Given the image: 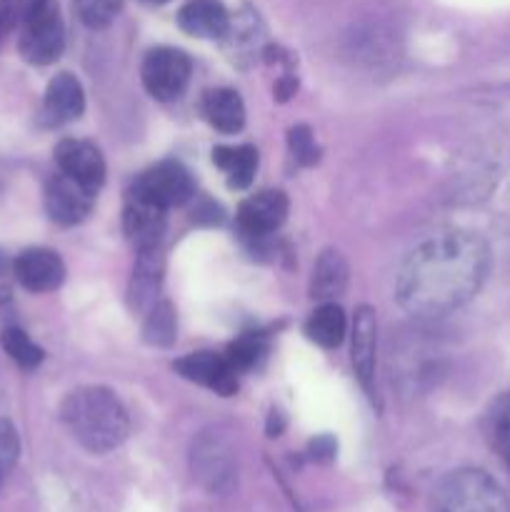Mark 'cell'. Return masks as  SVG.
Wrapping results in <instances>:
<instances>
[{"label": "cell", "mask_w": 510, "mask_h": 512, "mask_svg": "<svg viewBox=\"0 0 510 512\" xmlns=\"http://www.w3.org/2000/svg\"><path fill=\"white\" fill-rule=\"evenodd\" d=\"M130 195L168 210L173 205H183L193 198L195 180L183 163H178V160H163V163L153 165L145 173H140V178L133 183Z\"/></svg>", "instance_id": "5"}, {"label": "cell", "mask_w": 510, "mask_h": 512, "mask_svg": "<svg viewBox=\"0 0 510 512\" xmlns=\"http://www.w3.org/2000/svg\"><path fill=\"white\" fill-rule=\"evenodd\" d=\"M288 218V198L280 190H263L243 200L235 215L238 233L248 240H263L273 235Z\"/></svg>", "instance_id": "8"}, {"label": "cell", "mask_w": 510, "mask_h": 512, "mask_svg": "<svg viewBox=\"0 0 510 512\" xmlns=\"http://www.w3.org/2000/svg\"><path fill=\"white\" fill-rule=\"evenodd\" d=\"M48 0H0V23L5 30H20Z\"/></svg>", "instance_id": "27"}, {"label": "cell", "mask_w": 510, "mask_h": 512, "mask_svg": "<svg viewBox=\"0 0 510 512\" xmlns=\"http://www.w3.org/2000/svg\"><path fill=\"white\" fill-rule=\"evenodd\" d=\"M375 350H378V318H375L373 308L360 305L353 320L350 360H353V370L360 385L370 398H375Z\"/></svg>", "instance_id": "12"}, {"label": "cell", "mask_w": 510, "mask_h": 512, "mask_svg": "<svg viewBox=\"0 0 510 512\" xmlns=\"http://www.w3.org/2000/svg\"><path fill=\"white\" fill-rule=\"evenodd\" d=\"M55 160H58L60 173L70 175L78 183L98 190L105 180V160L100 150L88 140H60L55 148Z\"/></svg>", "instance_id": "13"}, {"label": "cell", "mask_w": 510, "mask_h": 512, "mask_svg": "<svg viewBox=\"0 0 510 512\" xmlns=\"http://www.w3.org/2000/svg\"><path fill=\"white\" fill-rule=\"evenodd\" d=\"M0 345H3L5 353L25 370H33L43 363L45 353L40 345H35L33 340L28 338V333H23L20 328H5L3 335H0Z\"/></svg>", "instance_id": "24"}, {"label": "cell", "mask_w": 510, "mask_h": 512, "mask_svg": "<svg viewBox=\"0 0 510 512\" xmlns=\"http://www.w3.org/2000/svg\"><path fill=\"white\" fill-rule=\"evenodd\" d=\"M85 108L83 85L75 75L60 73L48 83L43 98V123L45 125H65L70 120L80 118Z\"/></svg>", "instance_id": "15"}, {"label": "cell", "mask_w": 510, "mask_h": 512, "mask_svg": "<svg viewBox=\"0 0 510 512\" xmlns=\"http://www.w3.org/2000/svg\"><path fill=\"white\" fill-rule=\"evenodd\" d=\"M145 340L150 345H170L175 340V310L170 303H155L148 310V320H145L143 328Z\"/></svg>", "instance_id": "25"}, {"label": "cell", "mask_w": 510, "mask_h": 512, "mask_svg": "<svg viewBox=\"0 0 510 512\" xmlns=\"http://www.w3.org/2000/svg\"><path fill=\"white\" fill-rule=\"evenodd\" d=\"M265 350H268V340H265L263 333H243L238 340H233V343L228 345V350H225V358H228V363L233 365L235 373H245V370H250L253 365H258V360L263 358Z\"/></svg>", "instance_id": "23"}, {"label": "cell", "mask_w": 510, "mask_h": 512, "mask_svg": "<svg viewBox=\"0 0 510 512\" xmlns=\"http://www.w3.org/2000/svg\"><path fill=\"white\" fill-rule=\"evenodd\" d=\"M338 453V443H335L330 435H320V438L310 440L308 455L315 460V463H330Z\"/></svg>", "instance_id": "30"}, {"label": "cell", "mask_w": 510, "mask_h": 512, "mask_svg": "<svg viewBox=\"0 0 510 512\" xmlns=\"http://www.w3.org/2000/svg\"><path fill=\"white\" fill-rule=\"evenodd\" d=\"M123 8V0H75L78 18L88 28H105L115 20V15Z\"/></svg>", "instance_id": "26"}, {"label": "cell", "mask_w": 510, "mask_h": 512, "mask_svg": "<svg viewBox=\"0 0 510 512\" xmlns=\"http://www.w3.org/2000/svg\"><path fill=\"white\" fill-rule=\"evenodd\" d=\"M200 110H203L205 120L220 133H238L245 123L243 98L230 88H215L203 93Z\"/></svg>", "instance_id": "18"}, {"label": "cell", "mask_w": 510, "mask_h": 512, "mask_svg": "<svg viewBox=\"0 0 510 512\" xmlns=\"http://www.w3.org/2000/svg\"><path fill=\"white\" fill-rule=\"evenodd\" d=\"M213 163L228 178V185L243 190L253 183L255 168H258V150L253 145H218L213 150Z\"/></svg>", "instance_id": "20"}, {"label": "cell", "mask_w": 510, "mask_h": 512, "mask_svg": "<svg viewBox=\"0 0 510 512\" xmlns=\"http://www.w3.org/2000/svg\"><path fill=\"white\" fill-rule=\"evenodd\" d=\"M13 275L30 293H50L65 280V265L55 250L28 248L13 260Z\"/></svg>", "instance_id": "11"}, {"label": "cell", "mask_w": 510, "mask_h": 512, "mask_svg": "<svg viewBox=\"0 0 510 512\" xmlns=\"http://www.w3.org/2000/svg\"><path fill=\"white\" fill-rule=\"evenodd\" d=\"M190 70H193V63H190L188 55L178 48H155L145 55L143 60V85L155 100H175L183 95V90L188 88Z\"/></svg>", "instance_id": "7"}, {"label": "cell", "mask_w": 510, "mask_h": 512, "mask_svg": "<svg viewBox=\"0 0 510 512\" xmlns=\"http://www.w3.org/2000/svg\"><path fill=\"white\" fill-rule=\"evenodd\" d=\"M123 230L138 250L158 248L165 233V208L130 195L123 210Z\"/></svg>", "instance_id": "14"}, {"label": "cell", "mask_w": 510, "mask_h": 512, "mask_svg": "<svg viewBox=\"0 0 510 512\" xmlns=\"http://www.w3.org/2000/svg\"><path fill=\"white\" fill-rule=\"evenodd\" d=\"M430 512H510V503L485 470L460 468L435 485Z\"/></svg>", "instance_id": "3"}, {"label": "cell", "mask_w": 510, "mask_h": 512, "mask_svg": "<svg viewBox=\"0 0 510 512\" xmlns=\"http://www.w3.org/2000/svg\"><path fill=\"white\" fill-rule=\"evenodd\" d=\"M13 265L8 263V260L3 258V253H0V303H8L10 295H13Z\"/></svg>", "instance_id": "31"}, {"label": "cell", "mask_w": 510, "mask_h": 512, "mask_svg": "<svg viewBox=\"0 0 510 512\" xmlns=\"http://www.w3.org/2000/svg\"><path fill=\"white\" fill-rule=\"evenodd\" d=\"M190 468H193V478L213 495L230 493L238 480L233 450L220 433H203L195 440Z\"/></svg>", "instance_id": "4"}, {"label": "cell", "mask_w": 510, "mask_h": 512, "mask_svg": "<svg viewBox=\"0 0 510 512\" xmlns=\"http://www.w3.org/2000/svg\"><path fill=\"white\" fill-rule=\"evenodd\" d=\"M348 263L338 250H325L318 258L313 268V280H310V295L320 303L335 300L343 295L345 285H348Z\"/></svg>", "instance_id": "19"}, {"label": "cell", "mask_w": 510, "mask_h": 512, "mask_svg": "<svg viewBox=\"0 0 510 512\" xmlns=\"http://www.w3.org/2000/svg\"><path fill=\"white\" fill-rule=\"evenodd\" d=\"M488 270V243L468 230H450L428 238L405 258L395 295L410 315L438 318L468 303Z\"/></svg>", "instance_id": "1"}, {"label": "cell", "mask_w": 510, "mask_h": 512, "mask_svg": "<svg viewBox=\"0 0 510 512\" xmlns=\"http://www.w3.org/2000/svg\"><path fill=\"white\" fill-rule=\"evenodd\" d=\"M173 368L185 380L203 385V388L213 390V393L223 395V398L235 395V390H238V373H235L225 355L200 350V353H190L175 360Z\"/></svg>", "instance_id": "10"}, {"label": "cell", "mask_w": 510, "mask_h": 512, "mask_svg": "<svg viewBox=\"0 0 510 512\" xmlns=\"http://www.w3.org/2000/svg\"><path fill=\"white\" fill-rule=\"evenodd\" d=\"M3 33H5V28H3V23H0V40H3Z\"/></svg>", "instance_id": "33"}, {"label": "cell", "mask_w": 510, "mask_h": 512, "mask_svg": "<svg viewBox=\"0 0 510 512\" xmlns=\"http://www.w3.org/2000/svg\"><path fill=\"white\" fill-rule=\"evenodd\" d=\"M483 433L493 453L510 468V393L498 395L488 405L483 418Z\"/></svg>", "instance_id": "22"}, {"label": "cell", "mask_w": 510, "mask_h": 512, "mask_svg": "<svg viewBox=\"0 0 510 512\" xmlns=\"http://www.w3.org/2000/svg\"><path fill=\"white\" fill-rule=\"evenodd\" d=\"M178 25L195 38H223L228 33L230 15L220 0H188L178 10Z\"/></svg>", "instance_id": "16"}, {"label": "cell", "mask_w": 510, "mask_h": 512, "mask_svg": "<svg viewBox=\"0 0 510 512\" xmlns=\"http://www.w3.org/2000/svg\"><path fill=\"white\" fill-rule=\"evenodd\" d=\"M288 143H290V150H293V155L298 163L313 165L315 160L320 158V150H318V145H315V135L308 125H295L288 135Z\"/></svg>", "instance_id": "29"}, {"label": "cell", "mask_w": 510, "mask_h": 512, "mask_svg": "<svg viewBox=\"0 0 510 512\" xmlns=\"http://www.w3.org/2000/svg\"><path fill=\"white\" fill-rule=\"evenodd\" d=\"M143 3H148V5H163V3H168V0H143Z\"/></svg>", "instance_id": "32"}, {"label": "cell", "mask_w": 510, "mask_h": 512, "mask_svg": "<svg viewBox=\"0 0 510 512\" xmlns=\"http://www.w3.org/2000/svg\"><path fill=\"white\" fill-rule=\"evenodd\" d=\"M18 48L28 63L50 65L60 58L65 45L63 18L55 0H48L23 28L18 30Z\"/></svg>", "instance_id": "6"}, {"label": "cell", "mask_w": 510, "mask_h": 512, "mask_svg": "<svg viewBox=\"0 0 510 512\" xmlns=\"http://www.w3.org/2000/svg\"><path fill=\"white\" fill-rule=\"evenodd\" d=\"M98 190L78 183L70 175L58 173L45 188V210L58 225H78L90 215Z\"/></svg>", "instance_id": "9"}, {"label": "cell", "mask_w": 510, "mask_h": 512, "mask_svg": "<svg viewBox=\"0 0 510 512\" xmlns=\"http://www.w3.org/2000/svg\"><path fill=\"white\" fill-rule=\"evenodd\" d=\"M160 280H163V255L160 248L138 250V265L130 280V303L140 313H148L158 303Z\"/></svg>", "instance_id": "17"}, {"label": "cell", "mask_w": 510, "mask_h": 512, "mask_svg": "<svg viewBox=\"0 0 510 512\" xmlns=\"http://www.w3.org/2000/svg\"><path fill=\"white\" fill-rule=\"evenodd\" d=\"M60 418L73 438L90 453H110L128 438L130 420L118 395L100 385H83L68 393Z\"/></svg>", "instance_id": "2"}, {"label": "cell", "mask_w": 510, "mask_h": 512, "mask_svg": "<svg viewBox=\"0 0 510 512\" xmlns=\"http://www.w3.org/2000/svg\"><path fill=\"white\" fill-rule=\"evenodd\" d=\"M18 455H20L18 430H15V425L10 423V420L0 418V485H3V480L8 478L10 470L15 468Z\"/></svg>", "instance_id": "28"}, {"label": "cell", "mask_w": 510, "mask_h": 512, "mask_svg": "<svg viewBox=\"0 0 510 512\" xmlns=\"http://www.w3.org/2000/svg\"><path fill=\"white\" fill-rule=\"evenodd\" d=\"M345 330H348V320L335 300L320 303L305 323V335L320 348H338L345 338Z\"/></svg>", "instance_id": "21"}]
</instances>
